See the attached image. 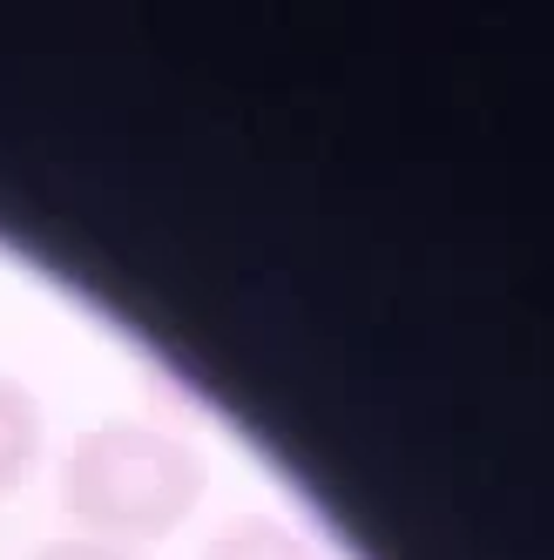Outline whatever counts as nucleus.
<instances>
[{
	"mask_svg": "<svg viewBox=\"0 0 554 560\" xmlns=\"http://www.w3.org/2000/svg\"><path fill=\"white\" fill-rule=\"evenodd\" d=\"M196 493H204V459L163 425H95L68 459V513L95 534H170Z\"/></svg>",
	"mask_w": 554,
	"mask_h": 560,
	"instance_id": "1",
	"label": "nucleus"
},
{
	"mask_svg": "<svg viewBox=\"0 0 554 560\" xmlns=\"http://www.w3.org/2000/svg\"><path fill=\"white\" fill-rule=\"evenodd\" d=\"M34 446H42V412L14 378H0V493L34 466Z\"/></svg>",
	"mask_w": 554,
	"mask_h": 560,
	"instance_id": "2",
	"label": "nucleus"
},
{
	"mask_svg": "<svg viewBox=\"0 0 554 560\" xmlns=\"http://www.w3.org/2000/svg\"><path fill=\"white\" fill-rule=\"evenodd\" d=\"M204 560H319V553H311L285 520H230Z\"/></svg>",
	"mask_w": 554,
	"mask_h": 560,
	"instance_id": "3",
	"label": "nucleus"
},
{
	"mask_svg": "<svg viewBox=\"0 0 554 560\" xmlns=\"http://www.w3.org/2000/svg\"><path fill=\"white\" fill-rule=\"evenodd\" d=\"M34 560H129V553L108 547V540H55V547H42Z\"/></svg>",
	"mask_w": 554,
	"mask_h": 560,
	"instance_id": "4",
	"label": "nucleus"
}]
</instances>
